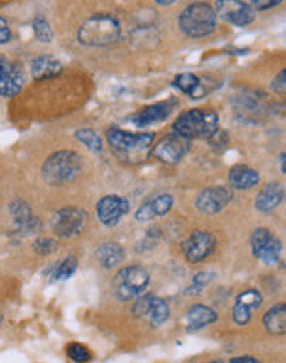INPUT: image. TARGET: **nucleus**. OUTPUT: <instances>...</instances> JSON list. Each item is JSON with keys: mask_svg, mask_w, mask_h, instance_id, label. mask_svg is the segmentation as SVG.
<instances>
[{"mask_svg": "<svg viewBox=\"0 0 286 363\" xmlns=\"http://www.w3.org/2000/svg\"><path fill=\"white\" fill-rule=\"evenodd\" d=\"M148 201H149V206H150V210H153L155 218H158V216L167 215L170 208H172V205H174L172 195H169V194L158 195V196H154V199H150Z\"/></svg>", "mask_w": 286, "mask_h": 363, "instance_id": "28", "label": "nucleus"}, {"mask_svg": "<svg viewBox=\"0 0 286 363\" xmlns=\"http://www.w3.org/2000/svg\"><path fill=\"white\" fill-rule=\"evenodd\" d=\"M217 12L205 2L187 5L179 17V28L190 38L207 37L215 30Z\"/></svg>", "mask_w": 286, "mask_h": 363, "instance_id": "4", "label": "nucleus"}, {"mask_svg": "<svg viewBox=\"0 0 286 363\" xmlns=\"http://www.w3.org/2000/svg\"><path fill=\"white\" fill-rule=\"evenodd\" d=\"M32 27H33V33L37 40H40L42 43H50L53 38V30L50 27L48 20L42 17V15H38V17L33 18L32 22Z\"/></svg>", "mask_w": 286, "mask_h": 363, "instance_id": "29", "label": "nucleus"}, {"mask_svg": "<svg viewBox=\"0 0 286 363\" xmlns=\"http://www.w3.org/2000/svg\"><path fill=\"white\" fill-rule=\"evenodd\" d=\"M108 143L119 155H131V154H136V152H141V150L149 149L154 143V134L150 133L131 134V133H124L121 129H109Z\"/></svg>", "mask_w": 286, "mask_h": 363, "instance_id": "7", "label": "nucleus"}, {"mask_svg": "<svg viewBox=\"0 0 286 363\" xmlns=\"http://www.w3.org/2000/svg\"><path fill=\"white\" fill-rule=\"evenodd\" d=\"M75 139L87 145L92 152H101L103 150V140L93 129H78L75 133Z\"/></svg>", "mask_w": 286, "mask_h": 363, "instance_id": "27", "label": "nucleus"}, {"mask_svg": "<svg viewBox=\"0 0 286 363\" xmlns=\"http://www.w3.org/2000/svg\"><path fill=\"white\" fill-rule=\"evenodd\" d=\"M229 182L233 189L250 190L260 184V174L247 165H235L229 170Z\"/></svg>", "mask_w": 286, "mask_h": 363, "instance_id": "17", "label": "nucleus"}, {"mask_svg": "<svg viewBox=\"0 0 286 363\" xmlns=\"http://www.w3.org/2000/svg\"><path fill=\"white\" fill-rule=\"evenodd\" d=\"M169 317H170V309L167 302L160 299L158 296L150 294L149 309H148V314H145V319L149 320V324L153 327H160L169 320Z\"/></svg>", "mask_w": 286, "mask_h": 363, "instance_id": "21", "label": "nucleus"}, {"mask_svg": "<svg viewBox=\"0 0 286 363\" xmlns=\"http://www.w3.org/2000/svg\"><path fill=\"white\" fill-rule=\"evenodd\" d=\"M286 196L285 186L280 182H270L258 191L257 199H255V208L262 213H270L275 208H278L283 203Z\"/></svg>", "mask_w": 286, "mask_h": 363, "instance_id": "16", "label": "nucleus"}, {"mask_svg": "<svg viewBox=\"0 0 286 363\" xmlns=\"http://www.w3.org/2000/svg\"><path fill=\"white\" fill-rule=\"evenodd\" d=\"M272 231L267 228H257L253 230L252 236H250V246H252V253L253 256H257L260 251L263 250V246L272 240Z\"/></svg>", "mask_w": 286, "mask_h": 363, "instance_id": "30", "label": "nucleus"}, {"mask_svg": "<svg viewBox=\"0 0 286 363\" xmlns=\"http://www.w3.org/2000/svg\"><path fill=\"white\" fill-rule=\"evenodd\" d=\"M67 355L68 359L73 362H88L92 359L89 350L83 344H78V342H72V344L67 347Z\"/></svg>", "mask_w": 286, "mask_h": 363, "instance_id": "32", "label": "nucleus"}, {"mask_svg": "<svg viewBox=\"0 0 286 363\" xmlns=\"http://www.w3.org/2000/svg\"><path fill=\"white\" fill-rule=\"evenodd\" d=\"M217 320H219V314L212 309V307L194 304L189 307L187 312H185L182 324H184L185 332H197Z\"/></svg>", "mask_w": 286, "mask_h": 363, "instance_id": "15", "label": "nucleus"}, {"mask_svg": "<svg viewBox=\"0 0 286 363\" xmlns=\"http://www.w3.org/2000/svg\"><path fill=\"white\" fill-rule=\"evenodd\" d=\"M155 4H159V5H172L175 0H154Z\"/></svg>", "mask_w": 286, "mask_h": 363, "instance_id": "40", "label": "nucleus"}, {"mask_svg": "<svg viewBox=\"0 0 286 363\" xmlns=\"http://www.w3.org/2000/svg\"><path fill=\"white\" fill-rule=\"evenodd\" d=\"M283 0H248V4H252L257 10H270L278 7Z\"/></svg>", "mask_w": 286, "mask_h": 363, "instance_id": "36", "label": "nucleus"}, {"mask_svg": "<svg viewBox=\"0 0 286 363\" xmlns=\"http://www.w3.org/2000/svg\"><path fill=\"white\" fill-rule=\"evenodd\" d=\"M214 277H215L214 272H209V271L197 272V274L192 277V289L195 292H200L214 281Z\"/></svg>", "mask_w": 286, "mask_h": 363, "instance_id": "33", "label": "nucleus"}, {"mask_svg": "<svg viewBox=\"0 0 286 363\" xmlns=\"http://www.w3.org/2000/svg\"><path fill=\"white\" fill-rule=\"evenodd\" d=\"M97 259L104 269H113L126 259V251L118 243H104L97 250Z\"/></svg>", "mask_w": 286, "mask_h": 363, "instance_id": "19", "label": "nucleus"}, {"mask_svg": "<svg viewBox=\"0 0 286 363\" xmlns=\"http://www.w3.org/2000/svg\"><path fill=\"white\" fill-rule=\"evenodd\" d=\"M121 27L116 17L98 13L89 17L78 30V42L84 47H106L119 38Z\"/></svg>", "mask_w": 286, "mask_h": 363, "instance_id": "1", "label": "nucleus"}, {"mask_svg": "<svg viewBox=\"0 0 286 363\" xmlns=\"http://www.w3.org/2000/svg\"><path fill=\"white\" fill-rule=\"evenodd\" d=\"M263 325L268 334L272 335H286V304L280 302L265 312Z\"/></svg>", "mask_w": 286, "mask_h": 363, "instance_id": "18", "label": "nucleus"}, {"mask_svg": "<svg viewBox=\"0 0 286 363\" xmlns=\"http://www.w3.org/2000/svg\"><path fill=\"white\" fill-rule=\"evenodd\" d=\"M174 86L179 91H182L187 96H192V98H199L200 96L207 94V91L202 89V82H200L199 77H195L192 73H180L174 78Z\"/></svg>", "mask_w": 286, "mask_h": 363, "instance_id": "22", "label": "nucleus"}, {"mask_svg": "<svg viewBox=\"0 0 286 363\" xmlns=\"http://www.w3.org/2000/svg\"><path fill=\"white\" fill-rule=\"evenodd\" d=\"M87 211H83L82 208H75V206H67V208L55 211L50 225H52L53 233L60 236V238H70V236L82 233L87 228Z\"/></svg>", "mask_w": 286, "mask_h": 363, "instance_id": "6", "label": "nucleus"}, {"mask_svg": "<svg viewBox=\"0 0 286 363\" xmlns=\"http://www.w3.org/2000/svg\"><path fill=\"white\" fill-rule=\"evenodd\" d=\"M129 213V201L119 195H106L97 203V216L104 226H116Z\"/></svg>", "mask_w": 286, "mask_h": 363, "instance_id": "12", "label": "nucleus"}, {"mask_svg": "<svg viewBox=\"0 0 286 363\" xmlns=\"http://www.w3.org/2000/svg\"><path fill=\"white\" fill-rule=\"evenodd\" d=\"M232 363H258L260 360L255 359L252 355H242V357H235V359H230Z\"/></svg>", "mask_w": 286, "mask_h": 363, "instance_id": "39", "label": "nucleus"}, {"mask_svg": "<svg viewBox=\"0 0 286 363\" xmlns=\"http://www.w3.org/2000/svg\"><path fill=\"white\" fill-rule=\"evenodd\" d=\"M149 282V272L141 266H126L113 277V294L118 301L138 299L148 289Z\"/></svg>", "mask_w": 286, "mask_h": 363, "instance_id": "5", "label": "nucleus"}, {"mask_svg": "<svg viewBox=\"0 0 286 363\" xmlns=\"http://www.w3.org/2000/svg\"><path fill=\"white\" fill-rule=\"evenodd\" d=\"M262 302H263L262 292H260L258 289H247V291L240 292V294L237 296V299H235V306L243 307V309L253 312V311L260 309Z\"/></svg>", "mask_w": 286, "mask_h": 363, "instance_id": "25", "label": "nucleus"}, {"mask_svg": "<svg viewBox=\"0 0 286 363\" xmlns=\"http://www.w3.org/2000/svg\"><path fill=\"white\" fill-rule=\"evenodd\" d=\"M227 140H229V135H227V133H225V130H215V133L210 135L209 138V143L214 145V147H222V145H225L227 144Z\"/></svg>", "mask_w": 286, "mask_h": 363, "instance_id": "37", "label": "nucleus"}, {"mask_svg": "<svg viewBox=\"0 0 286 363\" xmlns=\"http://www.w3.org/2000/svg\"><path fill=\"white\" fill-rule=\"evenodd\" d=\"M217 13L235 27H247L257 18V9L245 0H217Z\"/></svg>", "mask_w": 286, "mask_h": 363, "instance_id": "9", "label": "nucleus"}, {"mask_svg": "<svg viewBox=\"0 0 286 363\" xmlns=\"http://www.w3.org/2000/svg\"><path fill=\"white\" fill-rule=\"evenodd\" d=\"M82 157L73 150H60L43 162L42 175L47 184L53 186L67 185L82 172Z\"/></svg>", "mask_w": 286, "mask_h": 363, "instance_id": "2", "label": "nucleus"}, {"mask_svg": "<svg viewBox=\"0 0 286 363\" xmlns=\"http://www.w3.org/2000/svg\"><path fill=\"white\" fill-rule=\"evenodd\" d=\"M190 144H192V139L185 138V135L174 130L172 134L165 135L164 139H160L155 144L153 155L164 164H177L190 150Z\"/></svg>", "mask_w": 286, "mask_h": 363, "instance_id": "8", "label": "nucleus"}, {"mask_svg": "<svg viewBox=\"0 0 286 363\" xmlns=\"http://www.w3.org/2000/svg\"><path fill=\"white\" fill-rule=\"evenodd\" d=\"M0 62H2V68H0V93H2L4 98H13L15 94L20 93L25 83L23 69L18 65L10 63L9 60H5V57H2Z\"/></svg>", "mask_w": 286, "mask_h": 363, "instance_id": "13", "label": "nucleus"}, {"mask_svg": "<svg viewBox=\"0 0 286 363\" xmlns=\"http://www.w3.org/2000/svg\"><path fill=\"white\" fill-rule=\"evenodd\" d=\"M282 172L286 175V152L282 155Z\"/></svg>", "mask_w": 286, "mask_h": 363, "instance_id": "41", "label": "nucleus"}, {"mask_svg": "<svg viewBox=\"0 0 286 363\" xmlns=\"http://www.w3.org/2000/svg\"><path fill=\"white\" fill-rule=\"evenodd\" d=\"M10 42V28L7 22H5V18L2 17L0 18V43L5 45Z\"/></svg>", "mask_w": 286, "mask_h": 363, "instance_id": "38", "label": "nucleus"}, {"mask_svg": "<svg viewBox=\"0 0 286 363\" xmlns=\"http://www.w3.org/2000/svg\"><path fill=\"white\" fill-rule=\"evenodd\" d=\"M215 246H217V238L209 231L195 230L189 235V238L184 241L182 251L185 259L189 263H200L205 258H209L210 255L215 251Z\"/></svg>", "mask_w": 286, "mask_h": 363, "instance_id": "10", "label": "nucleus"}, {"mask_svg": "<svg viewBox=\"0 0 286 363\" xmlns=\"http://www.w3.org/2000/svg\"><path fill=\"white\" fill-rule=\"evenodd\" d=\"M155 218L153 210H150L149 201H144V203L139 206L136 211V220L141 221V223H148V221H153Z\"/></svg>", "mask_w": 286, "mask_h": 363, "instance_id": "35", "label": "nucleus"}, {"mask_svg": "<svg viewBox=\"0 0 286 363\" xmlns=\"http://www.w3.org/2000/svg\"><path fill=\"white\" fill-rule=\"evenodd\" d=\"M172 129L189 139H209L219 129V114L210 109L185 111L175 119Z\"/></svg>", "mask_w": 286, "mask_h": 363, "instance_id": "3", "label": "nucleus"}, {"mask_svg": "<svg viewBox=\"0 0 286 363\" xmlns=\"http://www.w3.org/2000/svg\"><path fill=\"white\" fill-rule=\"evenodd\" d=\"M233 186L230 185H219V186H209V189L202 190L197 196L195 206L200 213L204 215H215L222 211L230 201L233 200Z\"/></svg>", "mask_w": 286, "mask_h": 363, "instance_id": "11", "label": "nucleus"}, {"mask_svg": "<svg viewBox=\"0 0 286 363\" xmlns=\"http://www.w3.org/2000/svg\"><path fill=\"white\" fill-rule=\"evenodd\" d=\"M270 89L277 94H286V68L282 69L270 83Z\"/></svg>", "mask_w": 286, "mask_h": 363, "instance_id": "34", "label": "nucleus"}, {"mask_svg": "<svg viewBox=\"0 0 286 363\" xmlns=\"http://www.w3.org/2000/svg\"><path fill=\"white\" fill-rule=\"evenodd\" d=\"M58 248V241L55 238H43V236H40L33 241V251L40 256H48L57 251Z\"/></svg>", "mask_w": 286, "mask_h": 363, "instance_id": "31", "label": "nucleus"}, {"mask_svg": "<svg viewBox=\"0 0 286 363\" xmlns=\"http://www.w3.org/2000/svg\"><path fill=\"white\" fill-rule=\"evenodd\" d=\"M78 268V259L75 256H68L62 263H57L52 268V279L53 281H67L75 274Z\"/></svg>", "mask_w": 286, "mask_h": 363, "instance_id": "26", "label": "nucleus"}, {"mask_svg": "<svg viewBox=\"0 0 286 363\" xmlns=\"http://www.w3.org/2000/svg\"><path fill=\"white\" fill-rule=\"evenodd\" d=\"M9 210H10V216H12L13 223L18 226V230H23L28 221L33 218L32 208H30L27 201L22 199H15L12 203L9 205Z\"/></svg>", "mask_w": 286, "mask_h": 363, "instance_id": "24", "label": "nucleus"}, {"mask_svg": "<svg viewBox=\"0 0 286 363\" xmlns=\"http://www.w3.org/2000/svg\"><path fill=\"white\" fill-rule=\"evenodd\" d=\"M63 72V65L53 57H38L32 62V74L35 79L42 82V79L57 78Z\"/></svg>", "mask_w": 286, "mask_h": 363, "instance_id": "20", "label": "nucleus"}, {"mask_svg": "<svg viewBox=\"0 0 286 363\" xmlns=\"http://www.w3.org/2000/svg\"><path fill=\"white\" fill-rule=\"evenodd\" d=\"M282 255H283L282 240L277 238V236L273 235L272 240H270L268 243L263 246V250L260 251V253L255 256V258H257L260 263L265 264V266H273V264L278 263L280 258H282Z\"/></svg>", "mask_w": 286, "mask_h": 363, "instance_id": "23", "label": "nucleus"}, {"mask_svg": "<svg viewBox=\"0 0 286 363\" xmlns=\"http://www.w3.org/2000/svg\"><path fill=\"white\" fill-rule=\"evenodd\" d=\"M174 103V99H167L160 101V103L145 106L143 111H139V113L134 116L131 123L136 125V128H148V125L163 123V121L167 119L170 113H172Z\"/></svg>", "mask_w": 286, "mask_h": 363, "instance_id": "14", "label": "nucleus"}]
</instances>
